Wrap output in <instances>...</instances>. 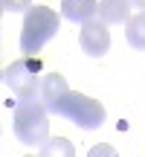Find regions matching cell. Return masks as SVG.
Here are the masks:
<instances>
[{"label": "cell", "mask_w": 145, "mask_h": 157, "mask_svg": "<svg viewBox=\"0 0 145 157\" xmlns=\"http://www.w3.org/2000/svg\"><path fill=\"white\" fill-rule=\"evenodd\" d=\"M41 82H44V64L41 58L26 56L3 67V84L12 87V93L20 102H38L41 96Z\"/></svg>", "instance_id": "3"}, {"label": "cell", "mask_w": 145, "mask_h": 157, "mask_svg": "<svg viewBox=\"0 0 145 157\" xmlns=\"http://www.w3.org/2000/svg\"><path fill=\"white\" fill-rule=\"evenodd\" d=\"M41 157H76V148L67 137H50L41 146Z\"/></svg>", "instance_id": "10"}, {"label": "cell", "mask_w": 145, "mask_h": 157, "mask_svg": "<svg viewBox=\"0 0 145 157\" xmlns=\"http://www.w3.org/2000/svg\"><path fill=\"white\" fill-rule=\"evenodd\" d=\"M87 157H119V151L113 146H107V143H99V146H93L90 148V154Z\"/></svg>", "instance_id": "12"}, {"label": "cell", "mask_w": 145, "mask_h": 157, "mask_svg": "<svg viewBox=\"0 0 145 157\" xmlns=\"http://www.w3.org/2000/svg\"><path fill=\"white\" fill-rule=\"evenodd\" d=\"M128 3L131 0H99V21L102 23H128Z\"/></svg>", "instance_id": "8"}, {"label": "cell", "mask_w": 145, "mask_h": 157, "mask_svg": "<svg viewBox=\"0 0 145 157\" xmlns=\"http://www.w3.org/2000/svg\"><path fill=\"white\" fill-rule=\"evenodd\" d=\"M125 41H128L134 50L145 52V12L128 17V26H125Z\"/></svg>", "instance_id": "9"}, {"label": "cell", "mask_w": 145, "mask_h": 157, "mask_svg": "<svg viewBox=\"0 0 145 157\" xmlns=\"http://www.w3.org/2000/svg\"><path fill=\"white\" fill-rule=\"evenodd\" d=\"M78 44H81L84 56H90V58L105 56V52L110 50V32H107V23H102V21L84 23L81 32H78Z\"/></svg>", "instance_id": "5"}, {"label": "cell", "mask_w": 145, "mask_h": 157, "mask_svg": "<svg viewBox=\"0 0 145 157\" xmlns=\"http://www.w3.org/2000/svg\"><path fill=\"white\" fill-rule=\"evenodd\" d=\"M61 15L72 23H90L99 15V0H61Z\"/></svg>", "instance_id": "6"}, {"label": "cell", "mask_w": 145, "mask_h": 157, "mask_svg": "<svg viewBox=\"0 0 145 157\" xmlns=\"http://www.w3.org/2000/svg\"><path fill=\"white\" fill-rule=\"evenodd\" d=\"M26 157H29V154H26Z\"/></svg>", "instance_id": "14"}, {"label": "cell", "mask_w": 145, "mask_h": 157, "mask_svg": "<svg viewBox=\"0 0 145 157\" xmlns=\"http://www.w3.org/2000/svg\"><path fill=\"white\" fill-rule=\"evenodd\" d=\"M131 3H134L136 9H142V12H145V0H131Z\"/></svg>", "instance_id": "13"}, {"label": "cell", "mask_w": 145, "mask_h": 157, "mask_svg": "<svg viewBox=\"0 0 145 157\" xmlns=\"http://www.w3.org/2000/svg\"><path fill=\"white\" fill-rule=\"evenodd\" d=\"M67 90H70V87H67V78H64L61 73H44V82H41V96H38V99L50 108L52 102H58Z\"/></svg>", "instance_id": "7"}, {"label": "cell", "mask_w": 145, "mask_h": 157, "mask_svg": "<svg viewBox=\"0 0 145 157\" xmlns=\"http://www.w3.org/2000/svg\"><path fill=\"white\" fill-rule=\"evenodd\" d=\"M12 125H15V137L23 146H44L50 140V111L41 102H17Z\"/></svg>", "instance_id": "2"}, {"label": "cell", "mask_w": 145, "mask_h": 157, "mask_svg": "<svg viewBox=\"0 0 145 157\" xmlns=\"http://www.w3.org/2000/svg\"><path fill=\"white\" fill-rule=\"evenodd\" d=\"M46 111L55 113V117H67L70 122H76L78 128H87V131L105 125V108H102V102H96L93 96L76 93V90H67V93L58 102H52Z\"/></svg>", "instance_id": "4"}, {"label": "cell", "mask_w": 145, "mask_h": 157, "mask_svg": "<svg viewBox=\"0 0 145 157\" xmlns=\"http://www.w3.org/2000/svg\"><path fill=\"white\" fill-rule=\"evenodd\" d=\"M0 9L3 12H26V9H32V0H0Z\"/></svg>", "instance_id": "11"}, {"label": "cell", "mask_w": 145, "mask_h": 157, "mask_svg": "<svg viewBox=\"0 0 145 157\" xmlns=\"http://www.w3.org/2000/svg\"><path fill=\"white\" fill-rule=\"evenodd\" d=\"M58 32V12L50 6H32L23 15L20 26V52L23 56H38L41 47L52 41Z\"/></svg>", "instance_id": "1"}]
</instances>
